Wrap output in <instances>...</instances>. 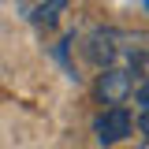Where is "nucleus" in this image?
I'll use <instances>...</instances> for the list:
<instances>
[{"label":"nucleus","mask_w":149,"mask_h":149,"mask_svg":"<svg viewBox=\"0 0 149 149\" xmlns=\"http://www.w3.org/2000/svg\"><path fill=\"white\" fill-rule=\"evenodd\" d=\"M93 130H97V142L101 146H116V142H123L134 130V119H130V112L123 104H112V108H104L93 119Z\"/></svg>","instance_id":"nucleus-1"},{"label":"nucleus","mask_w":149,"mask_h":149,"mask_svg":"<svg viewBox=\"0 0 149 149\" xmlns=\"http://www.w3.org/2000/svg\"><path fill=\"white\" fill-rule=\"evenodd\" d=\"M97 97L104 101V104H123L130 93H134V74L127 71V67H104V71L97 74Z\"/></svg>","instance_id":"nucleus-2"},{"label":"nucleus","mask_w":149,"mask_h":149,"mask_svg":"<svg viewBox=\"0 0 149 149\" xmlns=\"http://www.w3.org/2000/svg\"><path fill=\"white\" fill-rule=\"evenodd\" d=\"M119 41L123 34H116V30H97V34L86 41V60H90L93 67H112L116 63V56H119Z\"/></svg>","instance_id":"nucleus-3"},{"label":"nucleus","mask_w":149,"mask_h":149,"mask_svg":"<svg viewBox=\"0 0 149 149\" xmlns=\"http://www.w3.org/2000/svg\"><path fill=\"white\" fill-rule=\"evenodd\" d=\"M63 11H67V0H41L30 19H34V26H41V30H52Z\"/></svg>","instance_id":"nucleus-4"},{"label":"nucleus","mask_w":149,"mask_h":149,"mask_svg":"<svg viewBox=\"0 0 149 149\" xmlns=\"http://www.w3.org/2000/svg\"><path fill=\"white\" fill-rule=\"evenodd\" d=\"M127 71L134 74V78H142V82L149 78V52H146V49H134V52H130V63H127Z\"/></svg>","instance_id":"nucleus-5"},{"label":"nucleus","mask_w":149,"mask_h":149,"mask_svg":"<svg viewBox=\"0 0 149 149\" xmlns=\"http://www.w3.org/2000/svg\"><path fill=\"white\" fill-rule=\"evenodd\" d=\"M134 101H138V108H149V78L134 90Z\"/></svg>","instance_id":"nucleus-6"},{"label":"nucleus","mask_w":149,"mask_h":149,"mask_svg":"<svg viewBox=\"0 0 149 149\" xmlns=\"http://www.w3.org/2000/svg\"><path fill=\"white\" fill-rule=\"evenodd\" d=\"M134 127H138V130L149 138V108H138V119H134Z\"/></svg>","instance_id":"nucleus-7"},{"label":"nucleus","mask_w":149,"mask_h":149,"mask_svg":"<svg viewBox=\"0 0 149 149\" xmlns=\"http://www.w3.org/2000/svg\"><path fill=\"white\" fill-rule=\"evenodd\" d=\"M138 149H149V138H146V142H142V146H138Z\"/></svg>","instance_id":"nucleus-8"}]
</instances>
